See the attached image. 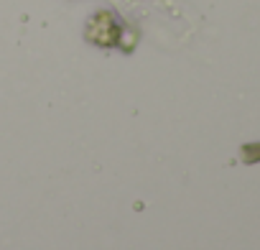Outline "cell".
<instances>
[{"label": "cell", "instance_id": "1", "mask_svg": "<svg viewBox=\"0 0 260 250\" xmlns=\"http://www.w3.org/2000/svg\"><path fill=\"white\" fill-rule=\"evenodd\" d=\"M122 34V23L115 18V13L110 11H97L89 16L87 26H84V39L100 49H112L117 46Z\"/></svg>", "mask_w": 260, "mask_h": 250}]
</instances>
